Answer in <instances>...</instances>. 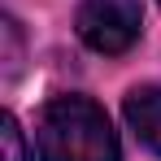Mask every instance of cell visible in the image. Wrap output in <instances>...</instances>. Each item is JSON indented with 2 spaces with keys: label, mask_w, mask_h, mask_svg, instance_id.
Segmentation results:
<instances>
[{
  "label": "cell",
  "mask_w": 161,
  "mask_h": 161,
  "mask_svg": "<svg viewBox=\"0 0 161 161\" xmlns=\"http://www.w3.org/2000/svg\"><path fill=\"white\" fill-rule=\"evenodd\" d=\"M44 161H122L105 109L87 96H57L39 113Z\"/></svg>",
  "instance_id": "1"
},
{
  "label": "cell",
  "mask_w": 161,
  "mask_h": 161,
  "mask_svg": "<svg viewBox=\"0 0 161 161\" xmlns=\"http://www.w3.org/2000/svg\"><path fill=\"white\" fill-rule=\"evenodd\" d=\"M122 109H126L131 131L161 157V87H135Z\"/></svg>",
  "instance_id": "3"
},
{
  "label": "cell",
  "mask_w": 161,
  "mask_h": 161,
  "mask_svg": "<svg viewBox=\"0 0 161 161\" xmlns=\"http://www.w3.org/2000/svg\"><path fill=\"white\" fill-rule=\"evenodd\" d=\"M0 148H4V161H35L26 153V139L18 131V118H13V113L0 118Z\"/></svg>",
  "instance_id": "4"
},
{
  "label": "cell",
  "mask_w": 161,
  "mask_h": 161,
  "mask_svg": "<svg viewBox=\"0 0 161 161\" xmlns=\"http://www.w3.org/2000/svg\"><path fill=\"white\" fill-rule=\"evenodd\" d=\"M74 26H79V39L87 48L118 57L139 39L144 9H139V0H83Z\"/></svg>",
  "instance_id": "2"
}]
</instances>
